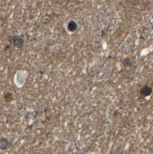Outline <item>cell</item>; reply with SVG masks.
<instances>
[{
	"instance_id": "3957f363",
	"label": "cell",
	"mask_w": 153,
	"mask_h": 154,
	"mask_svg": "<svg viewBox=\"0 0 153 154\" xmlns=\"http://www.w3.org/2000/svg\"><path fill=\"white\" fill-rule=\"evenodd\" d=\"M77 27H78V26H77L76 23L74 21H70L69 23L68 24V29L69 31L71 32H73L75 31V30H76Z\"/></svg>"
},
{
	"instance_id": "7a4b0ae2",
	"label": "cell",
	"mask_w": 153,
	"mask_h": 154,
	"mask_svg": "<svg viewBox=\"0 0 153 154\" xmlns=\"http://www.w3.org/2000/svg\"><path fill=\"white\" fill-rule=\"evenodd\" d=\"M151 91H152V89H151V88L150 87V86H145L141 89V92H140V93H141L142 96H149V95H151Z\"/></svg>"
},
{
	"instance_id": "6da1fadb",
	"label": "cell",
	"mask_w": 153,
	"mask_h": 154,
	"mask_svg": "<svg viewBox=\"0 0 153 154\" xmlns=\"http://www.w3.org/2000/svg\"><path fill=\"white\" fill-rule=\"evenodd\" d=\"M11 43L13 45L16 47L19 48L22 47L23 46V43H24V41L22 38L19 36H14L12 38V40H11Z\"/></svg>"
}]
</instances>
